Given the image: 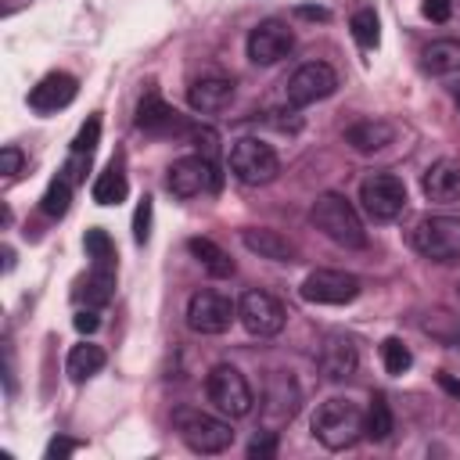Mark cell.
Returning <instances> with one entry per match:
<instances>
[{"mask_svg":"<svg viewBox=\"0 0 460 460\" xmlns=\"http://www.w3.org/2000/svg\"><path fill=\"white\" fill-rule=\"evenodd\" d=\"M97 137H101V119L93 115V119H86L83 129L75 133V140H72V155L83 158V162H90V155H93V147H97Z\"/></svg>","mask_w":460,"mask_h":460,"instance_id":"1f68e13d","label":"cell"},{"mask_svg":"<svg viewBox=\"0 0 460 460\" xmlns=\"http://www.w3.org/2000/svg\"><path fill=\"white\" fill-rule=\"evenodd\" d=\"M137 129H144L151 137H190L194 126L172 104H165L158 93H147L137 104Z\"/></svg>","mask_w":460,"mask_h":460,"instance_id":"5bb4252c","label":"cell"},{"mask_svg":"<svg viewBox=\"0 0 460 460\" xmlns=\"http://www.w3.org/2000/svg\"><path fill=\"white\" fill-rule=\"evenodd\" d=\"M420 187H424V198L428 201H438V205L460 201V158H438V162H431Z\"/></svg>","mask_w":460,"mask_h":460,"instance_id":"d6986e66","label":"cell"},{"mask_svg":"<svg viewBox=\"0 0 460 460\" xmlns=\"http://www.w3.org/2000/svg\"><path fill=\"white\" fill-rule=\"evenodd\" d=\"M83 248H86L90 266H115V244H111L108 230L90 226V230L83 234Z\"/></svg>","mask_w":460,"mask_h":460,"instance_id":"f1b7e54d","label":"cell"},{"mask_svg":"<svg viewBox=\"0 0 460 460\" xmlns=\"http://www.w3.org/2000/svg\"><path fill=\"white\" fill-rule=\"evenodd\" d=\"M68 205H72V180L54 176V180L47 183L43 198H40V208H43L47 219H61V216L68 212Z\"/></svg>","mask_w":460,"mask_h":460,"instance_id":"83f0119b","label":"cell"},{"mask_svg":"<svg viewBox=\"0 0 460 460\" xmlns=\"http://www.w3.org/2000/svg\"><path fill=\"white\" fill-rule=\"evenodd\" d=\"M395 420H392V410H388V399L385 395H374L370 406H367V417H363V435L370 442H385L392 435Z\"/></svg>","mask_w":460,"mask_h":460,"instance_id":"4316f807","label":"cell"},{"mask_svg":"<svg viewBox=\"0 0 460 460\" xmlns=\"http://www.w3.org/2000/svg\"><path fill=\"white\" fill-rule=\"evenodd\" d=\"M68 453H75V442H72V438H54V442L47 446V456H50V460H61V456H68Z\"/></svg>","mask_w":460,"mask_h":460,"instance_id":"f35d334b","label":"cell"},{"mask_svg":"<svg viewBox=\"0 0 460 460\" xmlns=\"http://www.w3.org/2000/svg\"><path fill=\"white\" fill-rule=\"evenodd\" d=\"M241 241H244V248L255 252L259 259H270V262H291V259H295V244H291L284 234H277V230L248 226V230L241 234Z\"/></svg>","mask_w":460,"mask_h":460,"instance_id":"44dd1931","label":"cell"},{"mask_svg":"<svg viewBox=\"0 0 460 460\" xmlns=\"http://www.w3.org/2000/svg\"><path fill=\"white\" fill-rule=\"evenodd\" d=\"M359 201H363V212L370 219L392 223L406 208V183L395 172H370L359 183Z\"/></svg>","mask_w":460,"mask_h":460,"instance_id":"52a82bcc","label":"cell"},{"mask_svg":"<svg viewBox=\"0 0 460 460\" xmlns=\"http://www.w3.org/2000/svg\"><path fill=\"white\" fill-rule=\"evenodd\" d=\"M172 424H176L180 438L187 442V449L205 453V456L223 453V449H230V442H234V428H230V420L212 417V413L194 410V406H180V410L172 413Z\"/></svg>","mask_w":460,"mask_h":460,"instance_id":"7a4b0ae2","label":"cell"},{"mask_svg":"<svg viewBox=\"0 0 460 460\" xmlns=\"http://www.w3.org/2000/svg\"><path fill=\"white\" fill-rule=\"evenodd\" d=\"M129 194V183H126V172L119 162H111L97 180H93V201L97 205H122Z\"/></svg>","mask_w":460,"mask_h":460,"instance_id":"d4e9b609","label":"cell"},{"mask_svg":"<svg viewBox=\"0 0 460 460\" xmlns=\"http://www.w3.org/2000/svg\"><path fill=\"white\" fill-rule=\"evenodd\" d=\"M338 90V75L327 61H305L291 72V79L284 83V97L291 108H305V104H316L323 97H331Z\"/></svg>","mask_w":460,"mask_h":460,"instance_id":"9c48e42d","label":"cell"},{"mask_svg":"<svg viewBox=\"0 0 460 460\" xmlns=\"http://www.w3.org/2000/svg\"><path fill=\"white\" fill-rule=\"evenodd\" d=\"M230 172L248 187H262L280 172V162H277V151L266 140L244 137L230 147Z\"/></svg>","mask_w":460,"mask_h":460,"instance_id":"8992f818","label":"cell"},{"mask_svg":"<svg viewBox=\"0 0 460 460\" xmlns=\"http://www.w3.org/2000/svg\"><path fill=\"white\" fill-rule=\"evenodd\" d=\"M413 248L431 262L460 259V216H424L413 226Z\"/></svg>","mask_w":460,"mask_h":460,"instance_id":"5b68a950","label":"cell"},{"mask_svg":"<svg viewBox=\"0 0 460 460\" xmlns=\"http://www.w3.org/2000/svg\"><path fill=\"white\" fill-rule=\"evenodd\" d=\"M165 183L176 198H194L201 190H219V169L205 155H183L169 165Z\"/></svg>","mask_w":460,"mask_h":460,"instance_id":"30bf717a","label":"cell"},{"mask_svg":"<svg viewBox=\"0 0 460 460\" xmlns=\"http://www.w3.org/2000/svg\"><path fill=\"white\" fill-rule=\"evenodd\" d=\"M313 435L327 449H349L363 435V413L349 399H323L313 413Z\"/></svg>","mask_w":460,"mask_h":460,"instance_id":"3957f363","label":"cell"},{"mask_svg":"<svg viewBox=\"0 0 460 460\" xmlns=\"http://www.w3.org/2000/svg\"><path fill=\"white\" fill-rule=\"evenodd\" d=\"M420 58L431 75H453V72H460V40H435L424 47Z\"/></svg>","mask_w":460,"mask_h":460,"instance_id":"cb8c5ba5","label":"cell"},{"mask_svg":"<svg viewBox=\"0 0 460 460\" xmlns=\"http://www.w3.org/2000/svg\"><path fill=\"white\" fill-rule=\"evenodd\" d=\"M381 363H385V370H388L392 377H399V374L410 370L413 356H410V349H406L399 338H385V345H381Z\"/></svg>","mask_w":460,"mask_h":460,"instance_id":"4dcf8cb0","label":"cell"},{"mask_svg":"<svg viewBox=\"0 0 460 460\" xmlns=\"http://www.w3.org/2000/svg\"><path fill=\"white\" fill-rule=\"evenodd\" d=\"M187 101H190V108L201 111V115L223 111V108H230V101H234V79H226V75H201V79H194V83L187 86Z\"/></svg>","mask_w":460,"mask_h":460,"instance_id":"ac0fdd59","label":"cell"},{"mask_svg":"<svg viewBox=\"0 0 460 460\" xmlns=\"http://www.w3.org/2000/svg\"><path fill=\"white\" fill-rule=\"evenodd\" d=\"M187 252L208 270V277H230L234 273V259L216 241H208V237H190L187 241Z\"/></svg>","mask_w":460,"mask_h":460,"instance_id":"603a6c76","label":"cell"},{"mask_svg":"<svg viewBox=\"0 0 460 460\" xmlns=\"http://www.w3.org/2000/svg\"><path fill=\"white\" fill-rule=\"evenodd\" d=\"M359 367V352L352 345V338L345 334H327L320 345V370L327 381H349Z\"/></svg>","mask_w":460,"mask_h":460,"instance_id":"e0dca14e","label":"cell"},{"mask_svg":"<svg viewBox=\"0 0 460 460\" xmlns=\"http://www.w3.org/2000/svg\"><path fill=\"white\" fill-rule=\"evenodd\" d=\"M349 29H352V36H356V43H359L363 50H374V47H377V40H381V32H377V14H374V7H359V11L352 14Z\"/></svg>","mask_w":460,"mask_h":460,"instance_id":"f546056e","label":"cell"},{"mask_svg":"<svg viewBox=\"0 0 460 460\" xmlns=\"http://www.w3.org/2000/svg\"><path fill=\"white\" fill-rule=\"evenodd\" d=\"M456 104H460V90H456Z\"/></svg>","mask_w":460,"mask_h":460,"instance_id":"60d3db41","label":"cell"},{"mask_svg":"<svg viewBox=\"0 0 460 460\" xmlns=\"http://www.w3.org/2000/svg\"><path fill=\"white\" fill-rule=\"evenodd\" d=\"M104 359H108V356H104V349H101V345L83 341V345H72V352H68V359H65V370H68V377L79 385V381H86V377L101 374Z\"/></svg>","mask_w":460,"mask_h":460,"instance_id":"7402d4cb","label":"cell"},{"mask_svg":"<svg viewBox=\"0 0 460 460\" xmlns=\"http://www.w3.org/2000/svg\"><path fill=\"white\" fill-rule=\"evenodd\" d=\"M22 162H25V158H22V151H18L14 144H7V147L0 151V172H4L7 180H14V176L22 172Z\"/></svg>","mask_w":460,"mask_h":460,"instance_id":"d590c367","label":"cell"},{"mask_svg":"<svg viewBox=\"0 0 460 460\" xmlns=\"http://www.w3.org/2000/svg\"><path fill=\"white\" fill-rule=\"evenodd\" d=\"M237 320V302L223 291H194L187 302V327L198 334H223Z\"/></svg>","mask_w":460,"mask_h":460,"instance_id":"ba28073f","label":"cell"},{"mask_svg":"<svg viewBox=\"0 0 460 460\" xmlns=\"http://www.w3.org/2000/svg\"><path fill=\"white\" fill-rule=\"evenodd\" d=\"M72 323H75V331H83V334H93V331H97V323H101V320H97V309H93V305H90V309H79V313H75V320H72Z\"/></svg>","mask_w":460,"mask_h":460,"instance_id":"74e56055","label":"cell"},{"mask_svg":"<svg viewBox=\"0 0 460 460\" xmlns=\"http://www.w3.org/2000/svg\"><path fill=\"white\" fill-rule=\"evenodd\" d=\"M298 295L313 305H345L359 295V277H352L345 270H313L302 280Z\"/></svg>","mask_w":460,"mask_h":460,"instance_id":"8fae6325","label":"cell"},{"mask_svg":"<svg viewBox=\"0 0 460 460\" xmlns=\"http://www.w3.org/2000/svg\"><path fill=\"white\" fill-rule=\"evenodd\" d=\"M151 212H155V205H151V198L144 194V198L137 201V212H133V241H137V244H147V241H151Z\"/></svg>","mask_w":460,"mask_h":460,"instance_id":"d6a6232c","label":"cell"},{"mask_svg":"<svg viewBox=\"0 0 460 460\" xmlns=\"http://www.w3.org/2000/svg\"><path fill=\"white\" fill-rule=\"evenodd\" d=\"M75 93H79L75 75H68V72H47V75L29 90V108L40 111V115H54V111L68 108V104L75 101Z\"/></svg>","mask_w":460,"mask_h":460,"instance_id":"9a60e30c","label":"cell"},{"mask_svg":"<svg viewBox=\"0 0 460 460\" xmlns=\"http://www.w3.org/2000/svg\"><path fill=\"white\" fill-rule=\"evenodd\" d=\"M205 392H208V402L223 413V417H248L252 406H255V395H252V385L244 381V374L230 363H219L208 370L205 377Z\"/></svg>","mask_w":460,"mask_h":460,"instance_id":"277c9868","label":"cell"},{"mask_svg":"<svg viewBox=\"0 0 460 460\" xmlns=\"http://www.w3.org/2000/svg\"><path fill=\"white\" fill-rule=\"evenodd\" d=\"M395 140V126L385 122V119H359L345 129V144L359 155H374V151H385L388 144Z\"/></svg>","mask_w":460,"mask_h":460,"instance_id":"ffe728a7","label":"cell"},{"mask_svg":"<svg viewBox=\"0 0 460 460\" xmlns=\"http://www.w3.org/2000/svg\"><path fill=\"white\" fill-rule=\"evenodd\" d=\"M298 413V385L288 374H273L270 388H266V402H262V420L270 431H277L280 424H288Z\"/></svg>","mask_w":460,"mask_h":460,"instance_id":"2e32d148","label":"cell"},{"mask_svg":"<svg viewBox=\"0 0 460 460\" xmlns=\"http://www.w3.org/2000/svg\"><path fill=\"white\" fill-rule=\"evenodd\" d=\"M420 11H424V18H431V22H449V14H453V0H424Z\"/></svg>","mask_w":460,"mask_h":460,"instance_id":"8d00e7d4","label":"cell"},{"mask_svg":"<svg viewBox=\"0 0 460 460\" xmlns=\"http://www.w3.org/2000/svg\"><path fill=\"white\" fill-rule=\"evenodd\" d=\"M237 320L244 323L248 334H255V338H273V334H280V327H284V305H280L270 291L252 288V291H244L241 302H237Z\"/></svg>","mask_w":460,"mask_h":460,"instance_id":"7c38bea8","label":"cell"},{"mask_svg":"<svg viewBox=\"0 0 460 460\" xmlns=\"http://www.w3.org/2000/svg\"><path fill=\"white\" fill-rule=\"evenodd\" d=\"M295 47V32L277 22V18H266L259 22L252 32H248V58L252 65H277L280 58H288Z\"/></svg>","mask_w":460,"mask_h":460,"instance_id":"4fadbf2b","label":"cell"},{"mask_svg":"<svg viewBox=\"0 0 460 460\" xmlns=\"http://www.w3.org/2000/svg\"><path fill=\"white\" fill-rule=\"evenodd\" d=\"M111 291H115V266H93L90 277L79 288V298H86V305L97 309V305H104L111 298Z\"/></svg>","mask_w":460,"mask_h":460,"instance_id":"484cf974","label":"cell"},{"mask_svg":"<svg viewBox=\"0 0 460 460\" xmlns=\"http://www.w3.org/2000/svg\"><path fill=\"white\" fill-rule=\"evenodd\" d=\"M273 453H277V431H270V428L259 431V435L248 442V456H252V460H270Z\"/></svg>","mask_w":460,"mask_h":460,"instance_id":"e575fe53","label":"cell"},{"mask_svg":"<svg viewBox=\"0 0 460 460\" xmlns=\"http://www.w3.org/2000/svg\"><path fill=\"white\" fill-rule=\"evenodd\" d=\"M190 140L198 144V155H205L208 162H216V155H219V137H216L208 126H194V129H190Z\"/></svg>","mask_w":460,"mask_h":460,"instance_id":"836d02e7","label":"cell"},{"mask_svg":"<svg viewBox=\"0 0 460 460\" xmlns=\"http://www.w3.org/2000/svg\"><path fill=\"white\" fill-rule=\"evenodd\" d=\"M309 219L323 237H331L341 248H363L367 244V230H363V219H359L356 205L338 190H323L313 201Z\"/></svg>","mask_w":460,"mask_h":460,"instance_id":"6da1fadb","label":"cell"},{"mask_svg":"<svg viewBox=\"0 0 460 460\" xmlns=\"http://www.w3.org/2000/svg\"><path fill=\"white\" fill-rule=\"evenodd\" d=\"M298 14H305V18H327V11H320V7H298Z\"/></svg>","mask_w":460,"mask_h":460,"instance_id":"ab89813d","label":"cell"}]
</instances>
